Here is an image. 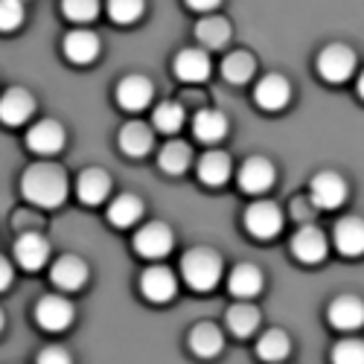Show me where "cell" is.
<instances>
[{"label":"cell","mask_w":364,"mask_h":364,"mask_svg":"<svg viewBox=\"0 0 364 364\" xmlns=\"http://www.w3.org/2000/svg\"><path fill=\"white\" fill-rule=\"evenodd\" d=\"M21 193L29 204L36 207H58L68 198V175L55 164H36L29 166L21 178Z\"/></svg>","instance_id":"cell-1"},{"label":"cell","mask_w":364,"mask_h":364,"mask_svg":"<svg viewBox=\"0 0 364 364\" xmlns=\"http://www.w3.org/2000/svg\"><path fill=\"white\" fill-rule=\"evenodd\" d=\"M181 277L196 291H210L222 280V257L207 248L187 251L181 257Z\"/></svg>","instance_id":"cell-2"},{"label":"cell","mask_w":364,"mask_h":364,"mask_svg":"<svg viewBox=\"0 0 364 364\" xmlns=\"http://www.w3.org/2000/svg\"><path fill=\"white\" fill-rule=\"evenodd\" d=\"M353 70H355V53L350 47L329 44V47L321 50V55H318V73H321V79H326L332 85H341V82H347L353 76Z\"/></svg>","instance_id":"cell-3"},{"label":"cell","mask_w":364,"mask_h":364,"mask_svg":"<svg viewBox=\"0 0 364 364\" xmlns=\"http://www.w3.org/2000/svg\"><path fill=\"white\" fill-rule=\"evenodd\" d=\"M283 228V213L274 201H254L245 210V230L254 239H274Z\"/></svg>","instance_id":"cell-4"},{"label":"cell","mask_w":364,"mask_h":364,"mask_svg":"<svg viewBox=\"0 0 364 364\" xmlns=\"http://www.w3.org/2000/svg\"><path fill=\"white\" fill-rule=\"evenodd\" d=\"M309 198L318 210H338L347 201V184L336 172H321L309 184Z\"/></svg>","instance_id":"cell-5"},{"label":"cell","mask_w":364,"mask_h":364,"mask_svg":"<svg viewBox=\"0 0 364 364\" xmlns=\"http://www.w3.org/2000/svg\"><path fill=\"white\" fill-rule=\"evenodd\" d=\"M172 230L161 222H151V225H143L137 233H134V251L143 257V259H161L172 251Z\"/></svg>","instance_id":"cell-6"},{"label":"cell","mask_w":364,"mask_h":364,"mask_svg":"<svg viewBox=\"0 0 364 364\" xmlns=\"http://www.w3.org/2000/svg\"><path fill=\"white\" fill-rule=\"evenodd\" d=\"M36 321L41 329L47 332H62L73 323V306H70V300L62 297V294H47L38 300V306H36Z\"/></svg>","instance_id":"cell-7"},{"label":"cell","mask_w":364,"mask_h":364,"mask_svg":"<svg viewBox=\"0 0 364 364\" xmlns=\"http://www.w3.org/2000/svg\"><path fill=\"white\" fill-rule=\"evenodd\" d=\"M140 291H143V297L151 300V303H166V300L175 297L178 280H175V274H172L169 268L151 265V268L143 271V277H140Z\"/></svg>","instance_id":"cell-8"},{"label":"cell","mask_w":364,"mask_h":364,"mask_svg":"<svg viewBox=\"0 0 364 364\" xmlns=\"http://www.w3.org/2000/svg\"><path fill=\"white\" fill-rule=\"evenodd\" d=\"M254 100H257V105L262 111H280L291 100V85L283 76H277V73L262 76L257 82V87H254Z\"/></svg>","instance_id":"cell-9"},{"label":"cell","mask_w":364,"mask_h":364,"mask_svg":"<svg viewBox=\"0 0 364 364\" xmlns=\"http://www.w3.org/2000/svg\"><path fill=\"white\" fill-rule=\"evenodd\" d=\"M151 97H155V87H151V82L146 76H126L123 82L117 85V102H119V108H126L132 114L143 111L151 102Z\"/></svg>","instance_id":"cell-10"},{"label":"cell","mask_w":364,"mask_h":364,"mask_svg":"<svg viewBox=\"0 0 364 364\" xmlns=\"http://www.w3.org/2000/svg\"><path fill=\"white\" fill-rule=\"evenodd\" d=\"M274 166H271V161L265 158H248L245 164H242L239 169V187L251 193V196H259L265 190H271V184H274Z\"/></svg>","instance_id":"cell-11"},{"label":"cell","mask_w":364,"mask_h":364,"mask_svg":"<svg viewBox=\"0 0 364 364\" xmlns=\"http://www.w3.org/2000/svg\"><path fill=\"white\" fill-rule=\"evenodd\" d=\"M26 146L36 151V155H55L65 146V129L55 123V119H41L29 129L26 134Z\"/></svg>","instance_id":"cell-12"},{"label":"cell","mask_w":364,"mask_h":364,"mask_svg":"<svg viewBox=\"0 0 364 364\" xmlns=\"http://www.w3.org/2000/svg\"><path fill=\"white\" fill-rule=\"evenodd\" d=\"M50 277H53V283L62 289V291H79L85 286V280H87V265L79 257L65 254V257H58L53 262Z\"/></svg>","instance_id":"cell-13"},{"label":"cell","mask_w":364,"mask_h":364,"mask_svg":"<svg viewBox=\"0 0 364 364\" xmlns=\"http://www.w3.org/2000/svg\"><path fill=\"white\" fill-rule=\"evenodd\" d=\"M332 242H336L338 254L344 257H361L364 254V219L347 216L332 230Z\"/></svg>","instance_id":"cell-14"},{"label":"cell","mask_w":364,"mask_h":364,"mask_svg":"<svg viewBox=\"0 0 364 364\" xmlns=\"http://www.w3.org/2000/svg\"><path fill=\"white\" fill-rule=\"evenodd\" d=\"M291 254L300 262H306V265L321 262L326 257V236L318 228H300L291 236Z\"/></svg>","instance_id":"cell-15"},{"label":"cell","mask_w":364,"mask_h":364,"mask_svg":"<svg viewBox=\"0 0 364 364\" xmlns=\"http://www.w3.org/2000/svg\"><path fill=\"white\" fill-rule=\"evenodd\" d=\"M50 259V245L47 239L38 236V233H23L18 242H15V262L26 271H38L44 268V262Z\"/></svg>","instance_id":"cell-16"},{"label":"cell","mask_w":364,"mask_h":364,"mask_svg":"<svg viewBox=\"0 0 364 364\" xmlns=\"http://www.w3.org/2000/svg\"><path fill=\"white\" fill-rule=\"evenodd\" d=\"M175 76L181 82H204L210 76V55L198 47H187V50H181L175 55Z\"/></svg>","instance_id":"cell-17"},{"label":"cell","mask_w":364,"mask_h":364,"mask_svg":"<svg viewBox=\"0 0 364 364\" xmlns=\"http://www.w3.org/2000/svg\"><path fill=\"white\" fill-rule=\"evenodd\" d=\"M196 172H198V181H201V184H207V187H222L225 181L230 178L233 166H230V158L225 155V151L210 149V151H204V155L198 158Z\"/></svg>","instance_id":"cell-18"},{"label":"cell","mask_w":364,"mask_h":364,"mask_svg":"<svg viewBox=\"0 0 364 364\" xmlns=\"http://www.w3.org/2000/svg\"><path fill=\"white\" fill-rule=\"evenodd\" d=\"M329 323L341 329V332H353L364 323V303L353 294H344L338 300H332L329 306Z\"/></svg>","instance_id":"cell-19"},{"label":"cell","mask_w":364,"mask_h":364,"mask_svg":"<svg viewBox=\"0 0 364 364\" xmlns=\"http://www.w3.org/2000/svg\"><path fill=\"white\" fill-rule=\"evenodd\" d=\"M65 55L73 65H90L100 55V38L90 29H73L65 36Z\"/></svg>","instance_id":"cell-20"},{"label":"cell","mask_w":364,"mask_h":364,"mask_svg":"<svg viewBox=\"0 0 364 364\" xmlns=\"http://www.w3.org/2000/svg\"><path fill=\"white\" fill-rule=\"evenodd\" d=\"M36 111V100L26 94V90L21 87H12L4 94V100H0V119H4L6 126H21L26 123L29 117H33Z\"/></svg>","instance_id":"cell-21"},{"label":"cell","mask_w":364,"mask_h":364,"mask_svg":"<svg viewBox=\"0 0 364 364\" xmlns=\"http://www.w3.org/2000/svg\"><path fill=\"white\" fill-rule=\"evenodd\" d=\"M76 196L82 204H102L111 196V178L102 169H85L76 181Z\"/></svg>","instance_id":"cell-22"},{"label":"cell","mask_w":364,"mask_h":364,"mask_svg":"<svg viewBox=\"0 0 364 364\" xmlns=\"http://www.w3.org/2000/svg\"><path fill=\"white\" fill-rule=\"evenodd\" d=\"M193 134L196 140L201 143H219L225 134H228V119L222 111H213V108H204L193 117Z\"/></svg>","instance_id":"cell-23"},{"label":"cell","mask_w":364,"mask_h":364,"mask_svg":"<svg viewBox=\"0 0 364 364\" xmlns=\"http://www.w3.org/2000/svg\"><path fill=\"white\" fill-rule=\"evenodd\" d=\"M228 291L239 300H251L262 291V274L254 265H236L228 277Z\"/></svg>","instance_id":"cell-24"},{"label":"cell","mask_w":364,"mask_h":364,"mask_svg":"<svg viewBox=\"0 0 364 364\" xmlns=\"http://www.w3.org/2000/svg\"><path fill=\"white\" fill-rule=\"evenodd\" d=\"M196 38L207 50H219V47H225L230 41V23L225 18H219V15H207V18H201L196 23Z\"/></svg>","instance_id":"cell-25"},{"label":"cell","mask_w":364,"mask_h":364,"mask_svg":"<svg viewBox=\"0 0 364 364\" xmlns=\"http://www.w3.org/2000/svg\"><path fill=\"white\" fill-rule=\"evenodd\" d=\"M140 216H143V204H140L137 196L123 193V196H117L108 204V222L114 228H132V225L140 222Z\"/></svg>","instance_id":"cell-26"},{"label":"cell","mask_w":364,"mask_h":364,"mask_svg":"<svg viewBox=\"0 0 364 364\" xmlns=\"http://www.w3.org/2000/svg\"><path fill=\"white\" fill-rule=\"evenodd\" d=\"M222 344H225V338H222V332H219L216 323H198L190 332V350L196 355H201V358L219 355L222 353Z\"/></svg>","instance_id":"cell-27"},{"label":"cell","mask_w":364,"mask_h":364,"mask_svg":"<svg viewBox=\"0 0 364 364\" xmlns=\"http://www.w3.org/2000/svg\"><path fill=\"white\" fill-rule=\"evenodd\" d=\"M151 140H155V134H151V129L146 123H129V126H123V132H119V149L132 158L149 155Z\"/></svg>","instance_id":"cell-28"},{"label":"cell","mask_w":364,"mask_h":364,"mask_svg":"<svg viewBox=\"0 0 364 364\" xmlns=\"http://www.w3.org/2000/svg\"><path fill=\"white\" fill-rule=\"evenodd\" d=\"M289 353H291V341H289L286 332H280V329L262 332V338L257 341V355H259L262 361H268V364L283 361Z\"/></svg>","instance_id":"cell-29"},{"label":"cell","mask_w":364,"mask_h":364,"mask_svg":"<svg viewBox=\"0 0 364 364\" xmlns=\"http://www.w3.org/2000/svg\"><path fill=\"white\" fill-rule=\"evenodd\" d=\"M228 329L239 338H248L251 332L259 326V312L251 306V303H236V306L228 309Z\"/></svg>","instance_id":"cell-30"},{"label":"cell","mask_w":364,"mask_h":364,"mask_svg":"<svg viewBox=\"0 0 364 364\" xmlns=\"http://www.w3.org/2000/svg\"><path fill=\"white\" fill-rule=\"evenodd\" d=\"M184 105L181 102H161L155 111H151V126H155L161 134H175L181 126H184Z\"/></svg>","instance_id":"cell-31"},{"label":"cell","mask_w":364,"mask_h":364,"mask_svg":"<svg viewBox=\"0 0 364 364\" xmlns=\"http://www.w3.org/2000/svg\"><path fill=\"white\" fill-rule=\"evenodd\" d=\"M158 164H161V169L166 175L187 172V166H190V149H187V143H178V140L166 143L161 149V155H158Z\"/></svg>","instance_id":"cell-32"},{"label":"cell","mask_w":364,"mask_h":364,"mask_svg":"<svg viewBox=\"0 0 364 364\" xmlns=\"http://www.w3.org/2000/svg\"><path fill=\"white\" fill-rule=\"evenodd\" d=\"M222 76L230 82V85H245L251 76H254V58L248 53H230L225 62H222Z\"/></svg>","instance_id":"cell-33"},{"label":"cell","mask_w":364,"mask_h":364,"mask_svg":"<svg viewBox=\"0 0 364 364\" xmlns=\"http://www.w3.org/2000/svg\"><path fill=\"white\" fill-rule=\"evenodd\" d=\"M332 364H364V341L344 338L332 347Z\"/></svg>","instance_id":"cell-34"},{"label":"cell","mask_w":364,"mask_h":364,"mask_svg":"<svg viewBox=\"0 0 364 364\" xmlns=\"http://www.w3.org/2000/svg\"><path fill=\"white\" fill-rule=\"evenodd\" d=\"M108 15L114 23H134L143 15V4L140 0H111L108 4Z\"/></svg>","instance_id":"cell-35"},{"label":"cell","mask_w":364,"mask_h":364,"mask_svg":"<svg viewBox=\"0 0 364 364\" xmlns=\"http://www.w3.org/2000/svg\"><path fill=\"white\" fill-rule=\"evenodd\" d=\"M62 12H65V18L73 21V23H90V21L100 15V6L94 4V0H65Z\"/></svg>","instance_id":"cell-36"},{"label":"cell","mask_w":364,"mask_h":364,"mask_svg":"<svg viewBox=\"0 0 364 364\" xmlns=\"http://www.w3.org/2000/svg\"><path fill=\"white\" fill-rule=\"evenodd\" d=\"M21 21H23V6L18 0H4V6H0V29L12 33V29H18Z\"/></svg>","instance_id":"cell-37"},{"label":"cell","mask_w":364,"mask_h":364,"mask_svg":"<svg viewBox=\"0 0 364 364\" xmlns=\"http://www.w3.org/2000/svg\"><path fill=\"white\" fill-rule=\"evenodd\" d=\"M36 364H70V355L62 347H44L38 353V361Z\"/></svg>","instance_id":"cell-38"},{"label":"cell","mask_w":364,"mask_h":364,"mask_svg":"<svg viewBox=\"0 0 364 364\" xmlns=\"http://www.w3.org/2000/svg\"><path fill=\"white\" fill-rule=\"evenodd\" d=\"M190 9H198V12H210V9H216V4H207V0H190Z\"/></svg>","instance_id":"cell-39"},{"label":"cell","mask_w":364,"mask_h":364,"mask_svg":"<svg viewBox=\"0 0 364 364\" xmlns=\"http://www.w3.org/2000/svg\"><path fill=\"white\" fill-rule=\"evenodd\" d=\"M9 280H12V271H9V265L4 262V289L9 286Z\"/></svg>","instance_id":"cell-40"},{"label":"cell","mask_w":364,"mask_h":364,"mask_svg":"<svg viewBox=\"0 0 364 364\" xmlns=\"http://www.w3.org/2000/svg\"><path fill=\"white\" fill-rule=\"evenodd\" d=\"M358 94H361V100H364V70H361V76H358Z\"/></svg>","instance_id":"cell-41"}]
</instances>
